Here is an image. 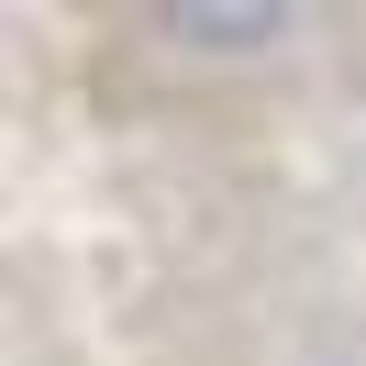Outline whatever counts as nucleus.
<instances>
[{"mask_svg":"<svg viewBox=\"0 0 366 366\" xmlns=\"http://www.w3.org/2000/svg\"><path fill=\"white\" fill-rule=\"evenodd\" d=\"M167 34H189V45H255V34H277L289 11H156Z\"/></svg>","mask_w":366,"mask_h":366,"instance_id":"obj_1","label":"nucleus"}]
</instances>
